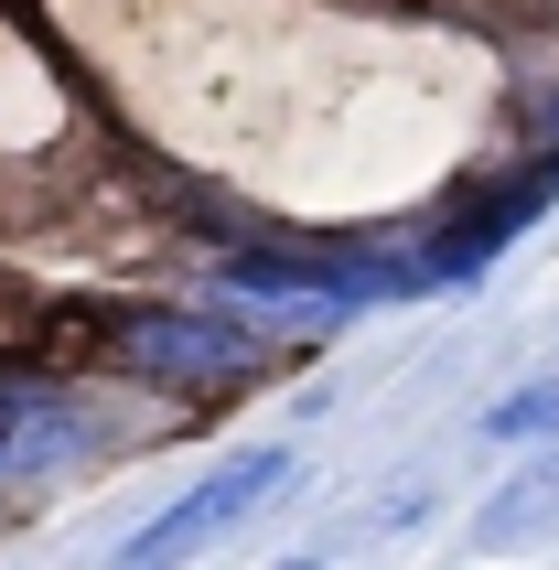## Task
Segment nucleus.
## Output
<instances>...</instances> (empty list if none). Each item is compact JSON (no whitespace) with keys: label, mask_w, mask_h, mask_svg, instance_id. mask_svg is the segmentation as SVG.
<instances>
[{"label":"nucleus","mask_w":559,"mask_h":570,"mask_svg":"<svg viewBox=\"0 0 559 570\" xmlns=\"http://www.w3.org/2000/svg\"><path fill=\"white\" fill-rule=\"evenodd\" d=\"M119 366H140V377H248L258 366V334L248 323H226V313H129L119 323Z\"/></svg>","instance_id":"nucleus-3"},{"label":"nucleus","mask_w":559,"mask_h":570,"mask_svg":"<svg viewBox=\"0 0 559 570\" xmlns=\"http://www.w3.org/2000/svg\"><path fill=\"white\" fill-rule=\"evenodd\" d=\"M549 507H559V474H528L517 495H496V507H484V528H528V517H549Z\"/></svg>","instance_id":"nucleus-5"},{"label":"nucleus","mask_w":559,"mask_h":570,"mask_svg":"<svg viewBox=\"0 0 559 570\" xmlns=\"http://www.w3.org/2000/svg\"><path fill=\"white\" fill-rule=\"evenodd\" d=\"M280 474H291V452H280V442H248L237 463H216L205 484H184V495H173L140 539H119V560H184V549H205L216 528H237V517H248Z\"/></svg>","instance_id":"nucleus-1"},{"label":"nucleus","mask_w":559,"mask_h":570,"mask_svg":"<svg viewBox=\"0 0 559 570\" xmlns=\"http://www.w3.org/2000/svg\"><path fill=\"white\" fill-rule=\"evenodd\" d=\"M97 442V410L55 377H0V484H43Z\"/></svg>","instance_id":"nucleus-2"},{"label":"nucleus","mask_w":559,"mask_h":570,"mask_svg":"<svg viewBox=\"0 0 559 570\" xmlns=\"http://www.w3.org/2000/svg\"><path fill=\"white\" fill-rule=\"evenodd\" d=\"M538 431H559V387H517L506 410H484V442H538Z\"/></svg>","instance_id":"nucleus-4"}]
</instances>
